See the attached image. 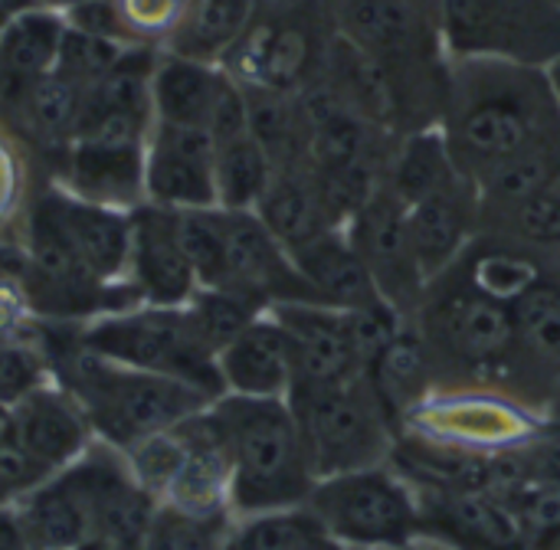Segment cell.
I'll return each instance as SVG.
<instances>
[{
	"mask_svg": "<svg viewBox=\"0 0 560 550\" xmlns=\"http://www.w3.org/2000/svg\"><path fill=\"white\" fill-rule=\"evenodd\" d=\"M440 131L459 174L476 184L502 161L560 134L555 79L538 66L450 56Z\"/></svg>",
	"mask_w": 560,
	"mask_h": 550,
	"instance_id": "cell-1",
	"label": "cell"
},
{
	"mask_svg": "<svg viewBox=\"0 0 560 550\" xmlns=\"http://www.w3.org/2000/svg\"><path fill=\"white\" fill-rule=\"evenodd\" d=\"M36 335L49 354L52 381L75 397L95 440L121 453L217 403V397L197 384L151 371H135L82 348L75 341V325H69V331L62 335Z\"/></svg>",
	"mask_w": 560,
	"mask_h": 550,
	"instance_id": "cell-2",
	"label": "cell"
},
{
	"mask_svg": "<svg viewBox=\"0 0 560 550\" xmlns=\"http://www.w3.org/2000/svg\"><path fill=\"white\" fill-rule=\"evenodd\" d=\"M213 417L223 430L233 466V518L299 508L308 502L318 479L308 466L289 400L223 394L213 403Z\"/></svg>",
	"mask_w": 560,
	"mask_h": 550,
	"instance_id": "cell-3",
	"label": "cell"
},
{
	"mask_svg": "<svg viewBox=\"0 0 560 550\" xmlns=\"http://www.w3.org/2000/svg\"><path fill=\"white\" fill-rule=\"evenodd\" d=\"M75 341L115 364L197 384L217 400L226 394L217 371V354L197 331L187 305L138 302L75 325Z\"/></svg>",
	"mask_w": 560,
	"mask_h": 550,
	"instance_id": "cell-4",
	"label": "cell"
},
{
	"mask_svg": "<svg viewBox=\"0 0 560 550\" xmlns=\"http://www.w3.org/2000/svg\"><path fill=\"white\" fill-rule=\"evenodd\" d=\"M285 400L299 423L315 479L371 469L387 459L390 413L381 403L368 374L328 387L295 384Z\"/></svg>",
	"mask_w": 560,
	"mask_h": 550,
	"instance_id": "cell-5",
	"label": "cell"
},
{
	"mask_svg": "<svg viewBox=\"0 0 560 550\" xmlns=\"http://www.w3.org/2000/svg\"><path fill=\"white\" fill-rule=\"evenodd\" d=\"M413 318L433 364L446 361L466 371H512V305L479 289L459 266H450L427 285Z\"/></svg>",
	"mask_w": 560,
	"mask_h": 550,
	"instance_id": "cell-6",
	"label": "cell"
},
{
	"mask_svg": "<svg viewBox=\"0 0 560 550\" xmlns=\"http://www.w3.org/2000/svg\"><path fill=\"white\" fill-rule=\"evenodd\" d=\"M450 56L551 69L560 59V0H436Z\"/></svg>",
	"mask_w": 560,
	"mask_h": 550,
	"instance_id": "cell-7",
	"label": "cell"
},
{
	"mask_svg": "<svg viewBox=\"0 0 560 550\" xmlns=\"http://www.w3.org/2000/svg\"><path fill=\"white\" fill-rule=\"evenodd\" d=\"M305 505L338 545L351 548H407L420 528L413 495L381 466L318 479Z\"/></svg>",
	"mask_w": 560,
	"mask_h": 550,
	"instance_id": "cell-8",
	"label": "cell"
},
{
	"mask_svg": "<svg viewBox=\"0 0 560 550\" xmlns=\"http://www.w3.org/2000/svg\"><path fill=\"white\" fill-rule=\"evenodd\" d=\"M325 10L338 36L387 69L420 79L450 72L436 0H325Z\"/></svg>",
	"mask_w": 560,
	"mask_h": 550,
	"instance_id": "cell-9",
	"label": "cell"
},
{
	"mask_svg": "<svg viewBox=\"0 0 560 550\" xmlns=\"http://www.w3.org/2000/svg\"><path fill=\"white\" fill-rule=\"evenodd\" d=\"M328 36L331 20L325 3L282 16H253L220 66L243 85L299 92L318 75Z\"/></svg>",
	"mask_w": 560,
	"mask_h": 550,
	"instance_id": "cell-10",
	"label": "cell"
},
{
	"mask_svg": "<svg viewBox=\"0 0 560 550\" xmlns=\"http://www.w3.org/2000/svg\"><path fill=\"white\" fill-rule=\"evenodd\" d=\"M348 236L361 253L381 299H387L400 315L413 318L430 282L413 253L407 203L384 184L348 223Z\"/></svg>",
	"mask_w": 560,
	"mask_h": 550,
	"instance_id": "cell-11",
	"label": "cell"
},
{
	"mask_svg": "<svg viewBox=\"0 0 560 550\" xmlns=\"http://www.w3.org/2000/svg\"><path fill=\"white\" fill-rule=\"evenodd\" d=\"M226 220V279L230 289L262 312L282 302H318L315 289L299 272L292 253L266 230L253 210H223Z\"/></svg>",
	"mask_w": 560,
	"mask_h": 550,
	"instance_id": "cell-12",
	"label": "cell"
},
{
	"mask_svg": "<svg viewBox=\"0 0 560 550\" xmlns=\"http://www.w3.org/2000/svg\"><path fill=\"white\" fill-rule=\"evenodd\" d=\"M30 207L62 236L75 259L105 285H118L128 276L131 249V213L89 203L56 180L30 197Z\"/></svg>",
	"mask_w": 560,
	"mask_h": 550,
	"instance_id": "cell-13",
	"label": "cell"
},
{
	"mask_svg": "<svg viewBox=\"0 0 560 550\" xmlns=\"http://www.w3.org/2000/svg\"><path fill=\"white\" fill-rule=\"evenodd\" d=\"M213 151L217 141L210 138V131L154 121L144 148L148 203L167 210L217 207Z\"/></svg>",
	"mask_w": 560,
	"mask_h": 550,
	"instance_id": "cell-14",
	"label": "cell"
},
{
	"mask_svg": "<svg viewBox=\"0 0 560 550\" xmlns=\"http://www.w3.org/2000/svg\"><path fill=\"white\" fill-rule=\"evenodd\" d=\"M144 148L148 141L75 138L66 151H59V167L52 180L89 203L131 213L148 203Z\"/></svg>",
	"mask_w": 560,
	"mask_h": 550,
	"instance_id": "cell-15",
	"label": "cell"
},
{
	"mask_svg": "<svg viewBox=\"0 0 560 550\" xmlns=\"http://www.w3.org/2000/svg\"><path fill=\"white\" fill-rule=\"evenodd\" d=\"M125 282L144 305H187L197 295L200 282L177 239L174 210L154 203H141L138 210H131V249Z\"/></svg>",
	"mask_w": 560,
	"mask_h": 550,
	"instance_id": "cell-16",
	"label": "cell"
},
{
	"mask_svg": "<svg viewBox=\"0 0 560 550\" xmlns=\"http://www.w3.org/2000/svg\"><path fill=\"white\" fill-rule=\"evenodd\" d=\"M269 315L289 331L295 351V384L328 387L364 377L348 312L315 302H282L272 305Z\"/></svg>",
	"mask_w": 560,
	"mask_h": 550,
	"instance_id": "cell-17",
	"label": "cell"
},
{
	"mask_svg": "<svg viewBox=\"0 0 560 550\" xmlns=\"http://www.w3.org/2000/svg\"><path fill=\"white\" fill-rule=\"evenodd\" d=\"M3 430L52 472L72 466L95 443L82 407L56 381L36 387L20 403H13L3 413Z\"/></svg>",
	"mask_w": 560,
	"mask_h": 550,
	"instance_id": "cell-18",
	"label": "cell"
},
{
	"mask_svg": "<svg viewBox=\"0 0 560 550\" xmlns=\"http://www.w3.org/2000/svg\"><path fill=\"white\" fill-rule=\"evenodd\" d=\"M479 187L466 174H456L450 184L407 207L413 253L420 259L427 282L456 266L459 256L469 249V243L479 233Z\"/></svg>",
	"mask_w": 560,
	"mask_h": 550,
	"instance_id": "cell-19",
	"label": "cell"
},
{
	"mask_svg": "<svg viewBox=\"0 0 560 550\" xmlns=\"http://www.w3.org/2000/svg\"><path fill=\"white\" fill-rule=\"evenodd\" d=\"M184 436V459L161 495V505H174L187 515L200 518H223L233 515L230 508V485L233 466L223 430L213 417V407L180 423Z\"/></svg>",
	"mask_w": 560,
	"mask_h": 550,
	"instance_id": "cell-20",
	"label": "cell"
},
{
	"mask_svg": "<svg viewBox=\"0 0 560 550\" xmlns=\"http://www.w3.org/2000/svg\"><path fill=\"white\" fill-rule=\"evenodd\" d=\"M217 371L226 394L285 400L295 384V351L289 331L262 312L217 354Z\"/></svg>",
	"mask_w": 560,
	"mask_h": 550,
	"instance_id": "cell-21",
	"label": "cell"
},
{
	"mask_svg": "<svg viewBox=\"0 0 560 550\" xmlns=\"http://www.w3.org/2000/svg\"><path fill=\"white\" fill-rule=\"evenodd\" d=\"M230 82L233 75L220 62L161 49L154 62V75H151L154 121L210 131V121Z\"/></svg>",
	"mask_w": 560,
	"mask_h": 550,
	"instance_id": "cell-22",
	"label": "cell"
},
{
	"mask_svg": "<svg viewBox=\"0 0 560 550\" xmlns=\"http://www.w3.org/2000/svg\"><path fill=\"white\" fill-rule=\"evenodd\" d=\"M69 16L59 7L39 3L0 30V105L16 98L26 85L49 75L59 62L62 36H66Z\"/></svg>",
	"mask_w": 560,
	"mask_h": 550,
	"instance_id": "cell-23",
	"label": "cell"
},
{
	"mask_svg": "<svg viewBox=\"0 0 560 550\" xmlns=\"http://www.w3.org/2000/svg\"><path fill=\"white\" fill-rule=\"evenodd\" d=\"M253 213L266 223V230L289 253L318 239L328 230H338L325 200H322V190L315 184L308 161L276 167V174H272V180H269V187H266V194Z\"/></svg>",
	"mask_w": 560,
	"mask_h": 550,
	"instance_id": "cell-24",
	"label": "cell"
},
{
	"mask_svg": "<svg viewBox=\"0 0 560 550\" xmlns=\"http://www.w3.org/2000/svg\"><path fill=\"white\" fill-rule=\"evenodd\" d=\"M299 272L315 289L318 302L328 308L354 312L381 299L361 253L354 249L348 230H328L318 239L292 253Z\"/></svg>",
	"mask_w": 560,
	"mask_h": 550,
	"instance_id": "cell-25",
	"label": "cell"
},
{
	"mask_svg": "<svg viewBox=\"0 0 560 550\" xmlns=\"http://www.w3.org/2000/svg\"><path fill=\"white\" fill-rule=\"evenodd\" d=\"M0 108L7 112L13 125V134H23L30 144H39L43 151L59 154L75 138L82 89L52 69L49 75L36 79Z\"/></svg>",
	"mask_w": 560,
	"mask_h": 550,
	"instance_id": "cell-26",
	"label": "cell"
},
{
	"mask_svg": "<svg viewBox=\"0 0 560 550\" xmlns=\"http://www.w3.org/2000/svg\"><path fill=\"white\" fill-rule=\"evenodd\" d=\"M23 538L30 550H89L92 548V522L85 502L66 479L56 472L39 489L13 505Z\"/></svg>",
	"mask_w": 560,
	"mask_h": 550,
	"instance_id": "cell-27",
	"label": "cell"
},
{
	"mask_svg": "<svg viewBox=\"0 0 560 550\" xmlns=\"http://www.w3.org/2000/svg\"><path fill=\"white\" fill-rule=\"evenodd\" d=\"M515 361L512 371L560 377V262L512 302Z\"/></svg>",
	"mask_w": 560,
	"mask_h": 550,
	"instance_id": "cell-28",
	"label": "cell"
},
{
	"mask_svg": "<svg viewBox=\"0 0 560 550\" xmlns=\"http://www.w3.org/2000/svg\"><path fill=\"white\" fill-rule=\"evenodd\" d=\"M430 518L453 538L479 550H522L525 531L499 492H443Z\"/></svg>",
	"mask_w": 560,
	"mask_h": 550,
	"instance_id": "cell-29",
	"label": "cell"
},
{
	"mask_svg": "<svg viewBox=\"0 0 560 550\" xmlns=\"http://www.w3.org/2000/svg\"><path fill=\"white\" fill-rule=\"evenodd\" d=\"M368 381L374 384L381 403L387 413L410 410L420 403L433 384V354L417 328V321H407L400 335L390 341V348L374 361L368 371Z\"/></svg>",
	"mask_w": 560,
	"mask_h": 550,
	"instance_id": "cell-30",
	"label": "cell"
},
{
	"mask_svg": "<svg viewBox=\"0 0 560 550\" xmlns=\"http://www.w3.org/2000/svg\"><path fill=\"white\" fill-rule=\"evenodd\" d=\"M256 16V0H194L167 52L220 62Z\"/></svg>",
	"mask_w": 560,
	"mask_h": 550,
	"instance_id": "cell-31",
	"label": "cell"
},
{
	"mask_svg": "<svg viewBox=\"0 0 560 550\" xmlns=\"http://www.w3.org/2000/svg\"><path fill=\"white\" fill-rule=\"evenodd\" d=\"M276 164L269 151L253 138V131L226 138L213 151V184L220 210H256L262 200Z\"/></svg>",
	"mask_w": 560,
	"mask_h": 550,
	"instance_id": "cell-32",
	"label": "cell"
},
{
	"mask_svg": "<svg viewBox=\"0 0 560 550\" xmlns=\"http://www.w3.org/2000/svg\"><path fill=\"white\" fill-rule=\"evenodd\" d=\"M459 174L453 164V154L446 148V138L440 128L413 131L397 141L390 171H387V187L410 207L423 200L427 194L440 190Z\"/></svg>",
	"mask_w": 560,
	"mask_h": 550,
	"instance_id": "cell-33",
	"label": "cell"
},
{
	"mask_svg": "<svg viewBox=\"0 0 560 550\" xmlns=\"http://www.w3.org/2000/svg\"><path fill=\"white\" fill-rule=\"evenodd\" d=\"M479 233L505 236L560 262V187L541 190L509 207H482Z\"/></svg>",
	"mask_w": 560,
	"mask_h": 550,
	"instance_id": "cell-34",
	"label": "cell"
},
{
	"mask_svg": "<svg viewBox=\"0 0 560 550\" xmlns=\"http://www.w3.org/2000/svg\"><path fill=\"white\" fill-rule=\"evenodd\" d=\"M331 541L308 505L233 518L223 550H318Z\"/></svg>",
	"mask_w": 560,
	"mask_h": 550,
	"instance_id": "cell-35",
	"label": "cell"
},
{
	"mask_svg": "<svg viewBox=\"0 0 560 550\" xmlns=\"http://www.w3.org/2000/svg\"><path fill=\"white\" fill-rule=\"evenodd\" d=\"M177 239L197 272L200 289H220L226 279V220L220 207L174 210Z\"/></svg>",
	"mask_w": 560,
	"mask_h": 550,
	"instance_id": "cell-36",
	"label": "cell"
},
{
	"mask_svg": "<svg viewBox=\"0 0 560 550\" xmlns=\"http://www.w3.org/2000/svg\"><path fill=\"white\" fill-rule=\"evenodd\" d=\"M131 49L135 46L125 43V39H115V36H105V33H92V30H82V26L69 23L66 36H62L56 72L66 75L69 82H75L79 89H89L98 79H105L108 72H115Z\"/></svg>",
	"mask_w": 560,
	"mask_h": 550,
	"instance_id": "cell-37",
	"label": "cell"
},
{
	"mask_svg": "<svg viewBox=\"0 0 560 550\" xmlns=\"http://www.w3.org/2000/svg\"><path fill=\"white\" fill-rule=\"evenodd\" d=\"M233 528V515L200 518L174 505H158L141 550H223Z\"/></svg>",
	"mask_w": 560,
	"mask_h": 550,
	"instance_id": "cell-38",
	"label": "cell"
},
{
	"mask_svg": "<svg viewBox=\"0 0 560 550\" xmlns=\"http://www.w3.org/2000/svg\"><path fill=\"white\" fill-rule=\"evenodd\" d=\"M49 381H52V364L36 331L0 338V410L3 413Z\"/></svg>",
	"mask_w": 560,
	"mask_h": 550,
	"instance_id": "cell-39",
	"label": "cell"
},
{
	"mask_svg": "<svg viewBox=\"0 0 560 550\" xmlns=\"http://www.w3.org/2000/svg\"><path fill=\"white\" fill-rule=\"evenodd\" d=\"M197 331L210 344L213 354H220L249 321L262 315V308L230 289H197V295L187 302Z\"/></svg>",
	"mask_w": 560,
	"mask_h": 550,
	"instance_id": "cell-40",
	"label": "cell"
},
{
	"mask_svg": "<svg viewBox=\"0 0 560 550\" xmlns=\"http://www.w3.org/2000/svg\"><path fill=\"white\" fill-rule=\"evenodd\" d=\"M194 0H112L125 39L135 46L167 49L177 36L180 23L187 20Z\"/></svg>",
	"mask_w": 560,
	"mask_h": 550,
	"instance_id": "cell-41",
	"label": "cell"
},
{
	"mask_svg": "<svg viewBox=\"0 0 560 550\" xmlns=\"http://www.w3.org/2000/svg\"><path fill=\"white\" fill-rule=\"evenodd\" d=\"M56 472L33 459L3 426H0V505H16L33 489H39Z\"/></svg>",
	"mask_w": 560,
	"mask_h": 550,
	"instance_id": "cell-42",
	"label": "cell"
},
{
	"mask_svg": "<svg viewBox=\"0 0 560 550\" xmlns=\"http://www.w3.org/2000/svg\"><path fill=\"white\" fill-rule=\"evenodd\" d=\"M528 485H558L560 489V423L538 430L528 443L515 446Z\"/></svg>",
	"mask_w": 560,
	"mask_h": 550,
	"instance_id": "cell-43",
	"label": "cell"
},
{
	"mask_svg": "<svg viewBox=\"0 0 560 550\" xmlns=\"http://www.w3.org/2000/svg\"><path fill=\"white\" fill-rule=\"evenodd\" d=\"M23 187H26V174L20 167V151L13 148L10 134L0 128V230L16 217Z\"/></svg>",
	"mask_w": 560,
	"mask_h": 550,
	"instance_id": "cell-44",
	"label": "cell"
},
{
	"mask_svg": "<svg viewBox=\"0 0 560 550\" xmlns=\"http://www.w3.org/2000/svg\"><path fill=\"white\" fill-rule=\"evenodd\" d=\"M43 0H0V26L7 23V20H13L16 13H23V10H30V7H39Z\"/></svg>",
	"mask_w": 560,
	"mask_h": 550,
	"instance_id": "cell-45",
	"label": "cell"
},
{
	"mask_svg": "<svg viewBox=\"0 0 560 550\" xmlns=\"http://www.w3.org/2000/svg\"><path fill=\"white\" fill-rule=\"evenodd\" d=\"M548 72H551V79H555V89H558V95H560V59L555 62V66H551V69H548Z\"/></svg>",
	"mask_w": 560,
	"mask_h": 550,
	"instance_id": "cell-46",
	"label": "cell"
},
{
	"mask_svg": "<svg viewBox=\"0 0 560 550\" xmlns=\"http://www.w3.org/2000/svg\"><path fill=\"white\" fill-rule=\"evenodd\" d=\"M43 3H49V7H59V10H66V7H72V3H79V0H43Z\"/></svg>",
	"mask_w": 560,
	"mask_h": 550,
	"instance_id": "cell-47",
	"label": "cell"
},
{
	"mask_svg": "<svg viewBox=\"0 0 560 550\" xmlns=\"http://www.w3.org/2000/svg\"><path fill=\"white\" fill-rule=\"evenodd\" d=\"M318 550H345V545H338V541H335V538H331V541H328V545H325V548H318Z\"/></svg>",
	"mask_w": 560,
	"mask_h": 550,
	"instance_id": "cell-48",
	"label": "cell"
},
{
	"mask_svg": "<svg viewBox=\"0 0 560 550\" xmlns=\"http://www.w3.org/2000/svg\"><path fill=\"white\" fill-rule=\"evenodd\" d=\"M555 417H558V420H560V390H558V394H555Z\"/></svg>",
	"mask_w": 560,
	"mask_h": 550,
	"instance_id": "cell-49",
	"label": "cell"
},
{
	"mask_svg": "<svg viewBox=\"0 0 560 550\" xmlns=\"http://www.w3.org/2000/svg\"><path fill=\"white\" fill-rule=\"evenodd\" d=\"M551 548H558V550H560V535H558V538H555V545H551Z\"/></svg>",
	"mask_w": 560,
	"mask_h": 550,
	"instance_id": "cell-50",
	"label": "cell"
},
{
	"mask_svg": "<svg viewBox=\"0 0 560 550\" xmlns=\"http://www.w3.org/2000/svg\"><path fill=\"white\" fill-rule=\"evenodd\" d=\"M10 550H30V548H10Z\"/></svg>",
	"mask_w": 560,
	"mask_h": 550,
	"instance_id": "cell-51",
	"label": "cell"
},
{
	"mask_svg": "<svg viewBox=\"0 0 560 550\" xmlns=\"http://www.w3.org/2000/svg\"><path fill=\"white\" fill-rule=\"evenodd\" d=\"M0 426H3V420H0Z\"/></svg>",
	"mask_w": 560,
	"mask_h": 550,
	"instance_id": "cell-52",
	"label": "cell"
},
{
	"mask_svg": "<svg viewBox=\"0 0 560 550\" xmlns=\"http://www.w3.org/2000/svg\"><path fill=\"white\" fill-rule=\"evenodd\" d=\"M397 550H404V548H397Z\"/></svg>",
	"mask_w": 560,
	"mask_h": 550,
	"instance_id": "cell-53",
	"label": "cell"
},
{
	"mask_svg": "<svg viewBox=\"0 0 560 550\" xmlns=\"http://www.w3.org/2000/svg\"><path fill=\"white\" fill-rule=\"evenodd\" d=\"M0 30H3V26H0Z\"/></svg>",
	"mask_w": 560,
	"mask_h": 550,
	"instance_id": "cell-54",
	"label": "cell"
}]
</instances>
